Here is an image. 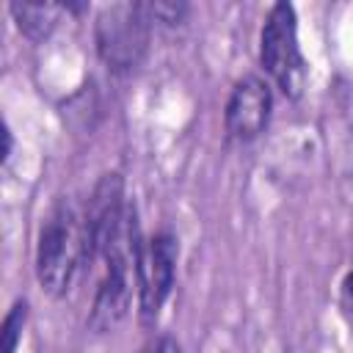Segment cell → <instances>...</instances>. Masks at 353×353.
Instances as JSON below:
<instances>
[{"mask_svg":"<svg viewBox=\"0 0 353 353\" xmlns=\"http://www.w3.org/2000/svg\"><path fill=\"white\" fill-rule=\"evenodd\" d=\"M270 110H273L270 85L254 74L240 77L234 83L229 102H226V110H223L226 135L240 141V143L259 138L270 121Z\"/></svg>","mask_w":353,"mask_h":353,"instance_id":"5","label":"cell"},{"mask_svg":"<svg viewBox=\"0 0 353 353\" xmlns=\"http://www.w3.org/2000/svg\"><path fill=\"white\" fill-rule=\"evenodd\" d=\"M25 317H28V303L19 298V301H14V306L8 309L6 320H3V353H17Z\"/></svg>","mask_w":353,"mask_h":353,"instance_id":"7","label":"cell"},{"mask_svg":"<svg viewBox=\"0 0 353 353\" xmlns=\"http://www.w3.org/2000/svg\"><path fill=\"white\" fill-rule=\"evenodd\" d=\"M88 229H85V210L74 201H58L39 232L36 245V276L39 284L52 295L61 298L72 290L83 265H88Z\"/></svg>","mask_w":353,"mask_h":353,"instance_id":"1","label":"cell"},{"mask_svg":"<svg viewBox=\"0 0 353 353\" xmlns=\"http://www.w3.org/2000/svg\"><path fill=\"white\" fill-rule=\"evenodd\" d=\"M179 243L171 232H157L149 237L138 256V312L146 325H152L171 295L176 273Z\"/></svg>","mask_w":353,"mask_h":353,"instance_id":"4","label":"cell"},{"mask_svg":"<svg viewBox=\"0 0 353 353\" xmlns=\"http://www.w3.org/2000/svg\"><path fill=\"white\" fill-rule=\"evenodd\" d=\"M8 8L14 14V19H17V28L30 41H41L55 30V25L61 22L63 14L80 11L83 6H74V3H44V0H14Z\"/></svg>","mask_w":353,"mask_h":353,"instance_id":"6","label":"cell"},{"mask_svg":"<svg viewBox=\"0 0 353 353\" xmlns=\"http://www.w3.org/2000/svg\"><path fill=\"white\" fill-rule=\"evenodd\" d=\"M259 61L284 97L298 99L306 85V61L298 44V17L290 3H276L262 25Z\"/></svg>","mask_w":353,"mask_h":353,"instance_id":"3","label":"cell"},{"mask_svg":"<svg viewBox=\"0 0 353 353\" xmlns=\"http://www.w3.org/2000/svg\"><path fill=\"white\" fill-rule=\"evenodd\" d=\"M342 303H345V309L353 314V268H350V273H347L345 281H342Z\"/></svg>","mask_w":353,"mask_h":353,"instance_id":"9","label":"cell"},{"mask_svg":"<svg viewBox=\"0 0 353 353\" xmlns=\"http://www.w3.org/2000/svg\"><path fill=\"white\" fill-rule=\"evenodd\" d=\"M149 33L152 22L143 3L105 6L97 17V52L110 72L127 74L141 66L149 50Z\"/></svg>","mask_w":353,"mask_h":353,"instance_id":"2","label":"cell"},{"mask_svg":"<svg viewBox=\"0 0 353 353\" xmlns=\"http://www.w3.org/2000/svg\"><path fill=\"white\" fill-rule=\"evenodd\" d=\"M146 353H182V347H179L171 336H157V339L146 347Z\"/></svg>","mask_w":353,"mask_h":353,"instance_id":"8","label":"cell"}]
</instances>
